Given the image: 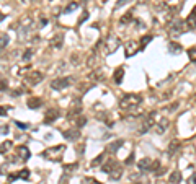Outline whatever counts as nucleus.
<instances>
[{"label":"nucleus","instance_id":"nucleus-20","mask_svg":"<svg viewBox=\"0 0 196 184\" xmlns=\"http://www.w3.org/2000/svg\"><path fill=\"white\" fill-rule=\"evenodd\" d=\"M10 148H12V142H10V140L0 143V153H5V151H8Z\"/></svg>","mask_w":196,"mask_h":184},{"label":"nucleus","instance_id":"nucleus-8","mask_svg":"<svg viewBox=\"0 0 196 184\" xmlns=\"http://www.w3.org/2000/svg\"><path fill=\"white\" fill-rule=\"evenodd\" d=\"M59 109H56V108H52V109H47L46 116H44V124H52L56 121V119H59Z\"/></svg>","mask_w":196,"mask_h":184},{"label":"nucleus","instance_id":"nucleus-39","mask_svg":"<svg viewBox=\"0 0 196 184\" xmlns=\"http://www.w3.org/2000/svg\"><path fill=\"white\" fill-rule=\"evenodd\" d=\"M7 114V109L5 108H0V116H5Z\"/></svg>","mask_w":196,"mask_h":184},{"label":"nucleus","instance_id":"nucleus-30","mask_svg":"<svg viewBox=\"0 0 196 184\" xmlns=\"http://www.w3.org/2000/svg\"><path fill=\"white\" fill-rule=\"evenodd\" d=\"M7 90V80L0 78V91H5Z\"/></svg>","mask_w":196,"mask_h":184},{"label":"nucleus","instance_id":"nucleus-35","mask_svg":"<svg viewBox=\"0 0 196 184\" xmlns=\"http://www.w3.org/2000/svg\"><path fill=\"white\" fill-rule=\"evenodd\" d=\"M67 181H69V178H67V176L64 174L62 178H61V181H59V183H61V184H67Z\"/></svg>","mask_w":196,"mask_h":184},{"label":"nucleus","instance_id":"nucleus-6","mask_svg":"<svg viewBox=\"0 0 196 184\" xmlns=\"http://www.w3.org/2000/svg\"><path fill=\"white\" fill-rule=\"evenodd\" d=\"M141 49V46L137 44V41H126L124 42V51L128 57H133L134 54H137V51Z\"/></svg>","mask_w":196,"mask_h":184},{"label":"nucleus","instance_id":"nucleus-27","mask_svg":"<svg viewBox=\"0 0 196 184\" xmlns=\"http://www.w3.org/2000/svg\"><path fill=\"white\" fill-rule=\"evenodd\" d=\"M188 57L191 59L193 62H196V47H191V49L188 51Z\"/></svg>","mask_w":196,"mask_h":184},{"label":"nucleus","instance_id":"nucleus-37","mask_svg":"<svg viewBox=\"0 0 196 184\" xmlns=\"http://www.w3.org/2000/svg\"><path fill=\"white\" fill-rule=\"evenodd\" d=\"M15 124H17V126L20 127V129H26V127H28V126H26V124H23V122H18V121H17V122H15Z\"/></svg>","mask_w":196,"mask_h":184},{"label":"nucleus","instance_id":"nucleus-13","mask_svg":"<svg viewBox=\"0 0 196 184\" xmlns=\"http://www.w3.org/2000/svg\"><path fill=\"white\" fill-rule=\"evenodd\" d=\"M18 155H20V158L21 160H28L29 156H31V153H29V148L26 147V145H20V147H18Z\"/></svg>","mask_w":196,"mask_h":184},{"label":"nucleus","instance_id":"nucleus-23","mask_svg":"<svg viewBox=\"0 0 196 184\" xmlns=\"http://www.w3.org/2000/svg\"><path fill=\"white\" fill-rule=\"evenodd\" d=\"M8 36L7 34H3V36H0V49H3V47H7L8 46Z\"/></svg>","mask_w":196,"mask_h":184},{"label":"nucleus","instance_id":"nucleus-25","mask_svg":"<svg viewBox=\"0 0 196 184\" xmlns=\"http://www.w3.org/2000/svg\"><path fill=\"white\" fill-rule=\"evenodd\" d=\"M103 160H105V153H101V155H98L95 160H93L92 165H93V166H96V165H101V163H103Z\"/></svg>","mask_w":196,"mask_h":184},{"label":"nucleus","instance_id":"nucleus-36","mask_svg":"<svg viewBox=\"0 0 196 184\" xmlns=\"http://www.w3.org/2000/svg\"><path fill=\"white\" fill-rule=\"evenodd\" d=\"M190 17H191V18H195V20H196V5H195V7H193L191 13H190Z\"/></svg>","mask_w":196,"mask_h":184},{"label":"nucleus","instance_id":"nucleus-42","mask_svg":"<svg viewBox=\"0 0 196 184\" xmlns=\"http://www.w3.org/2000/svg\"><path fill=\"white\" fill-rule=\"evenodd\" d=\"M21 2H23V3H29V2H31V0H21Z\"/></svg>","mask_w":196,"mask_h":184},{"label":"nucleus","instance_id":"nucleus-15","mask_svg":"<svg viewBox=\"0 0 196 184\" xmlns=\"http://www.w3.org/2000/svg\"><path fill=\"white\" fill-rule=\"evenodd\" d=\"M41 104H43L41 98H29L28 99V108H29V109H38Z\"/></svg>","mask_w":196,"mask_h":184},{"label":"nucleus","instance_id":"nucleus-31","mask_svg":"<svg viewBox=\"0 0 196 184\" xmlns=\"http://www.w3.org/2000/svg\"><path fill=\"white\" fill-rule=\"evenodd\" d=\"M131 18H133V15L131 13H126V17L121 18V23H128V21H131Z\"/></svg>","mask_w":196,"mask_h":184},{"label":"nucleus","instance_id":"nucleus-34","mask_svg":"<svg viewBox=\"0 0 196 184\" xmlns=\"http://www.w3.org/2000/svg\"><path fill=\"white\" fill-rule=\"evenodd\" d=\"M188 184H196V174H193L191 178H188Z\"/></svg>","mask_w":196,"mask_h":184},{"label":"nucleus","instance_id":"nucleus-17","mask_svg":"<svg viewBox=\"0 0 196 184\" xmlns=\"http://www.w3.org/2000/svg\"><path fill=\"white\" fill-rule=\"evenodd\" d=\"M180 181H181V173H180V171H173L170 174V183L172 184H178Z\"/></svg>","mask_w":196,"mask_h":184},{"label":"nucleus","instance_id":"nucleus-22","mask_svg":"<svg viewBox=\"0 0 196 184\" xmlns=\"http://www.w3.org/2000/svg\"><path fill=\"white\" fill-rule=\"evenodd\" d=\"M150 41H152V36H150V34H146V36L141 39V49H144V47H146Z\"/></svg>","mask_w":196,"mask_h":184},{"label":"nucleus","instance_id":"nucleus-10","mask_svg":"<svg viewBox=\"0 0 196 184\" xmlns=\"http://www.w3.org/2000/svg\"><path fill=\"white\" fill-rule=\"evenodd\" d=\"M152 160L150 158H142V160H139L137 161V168L141 169V171H150L152 169Z\"/></svg>","mask_w":196,"mask_h":184},{"label":"nucleus","instance_id":"nucleus-28","mask_svg":"<svg viewBox=\"0 0 196 184\" xmlns=\"http://www.w3.org/2000/svg\"><path fill=\"white\" fill-rule=\"evenodd\" d=\"M88 17H90V15H88V12L85 10V12L82 13V17H80V20H79V25H82V23H84L85 20H88Z\"/></svg>","mask_w":196,"mask_h":184},{"label":"nucleus","instance_id":"nucleus-21","mask_svg":"<svg viewBox=\"0 0 196 184\" xmlns=\"http://www.w3.org/2000/svg\"><path fill=\"white\" fill-rule=\"evenodd\" d=\"M168 51H170V52H180V51H181V46L172 41L170 44H168Z\"/></svg>","mask_w":196,"mask_h":184},{"label":"nucleus","instance_id":"nucleus-5","mask_svg":"<svg viewBox=\"0 0 196 184\" xmlns=\"http://www.w3.org/2000/svg\"><path fill=\"white\" fill-rule=\"evenodd\" d=\"M70 82H72L70 77L56 78V80H52V82H51V88H52V90H64V88H67V86L70 85Z\"/></svg>","mask_w":196,"mask_h":184},{"label":"nucleus","instance_id":"nucleus-41","mask_svg":"<svg viewBox=\"0 0 196 184\" xmlns=\"http://www.w3.org/2000/svg\"><path fill=\"white\" fill-rule=\"evenodd\" d=\"M3 20H5V15H3V13H0V23H2Z\"/></svg>","mask_w":196,"mask_h":184},{"label":"nucleus","instance_id":"nucleus-7","mask_svg":"<svg viewBox=\"0 0 196 184\" xmlns=\"http://www.w3.org/2000/svg\"><path fill=\"white\" fill-rule=\"evenodd\" d=\"M41 80H43V74H41V72H36V70H34V72H31V74L26 77V83H28V85H31V86H36L38 83L41 82Z\"/></svg>","mask_w":196,"mask_h":184},{"label":"nucleus","instance_id":"nucleus-29","mask_svg":"<svg viewBox=\"0 0 196 184\" xmlns=\"http://www.w3.org/2000/svg\"><path fill=\"white\" fill-rule=\"evenodd\" d=\"M31 56H33V51L28 49V51L25 52V56H23V60H29V59H31Z\"/></svg>","mask_w":196,"mask_h":184},{"label":"nucleus","instance_id":"nucleus-33","mask_svg":"<svg viewBox=\"0 0 196 184\" xmlns=\"http://www.w3.org/2000/svg\"><path fill=\"white\" fill-rule=\"evenodd\" d=\"M84 124H87V119H85V117H80V121H77V126H79V127H82Z\"/></svg>","mask_w":196,"mask_h":184},{"label":"nucleus","instance_id":"nucleus-3","mask_svg":"<svg viewBox=\"0 0 196 184\" xmlns=\"http://www.w3.org/2000/svg\"><path fill=\"white\" fill-rule=\"evenodd\" d=\"M119 39H118L116 36H110L108 39H106V42H105V56H110V54H113V52H116V49L119 47Z\"/></svg>","mask_w":196,"mask_h":184},{"label":"nucleus","instance_id":"nucleus-26","mask_svg":"<svg viewBox=\"0 0 196 184\" xmlns=\"http://www.w3.org/2000/svg\"><path fill=\"white\" fill-rule=\"evenodd\" d=\"M18 176H20L21 179H28V178H29V169H26V168H25V169H21V171L18 173Z\"/></svg>","mask_w":196,"mask_h":184},{"label":"nucleus","instance_id":"nucleus-9","mask_svg":"<svg viewBox=\"0 0 196 184\" xmlns=\"http://www.w3.org/2000/svg\"><path fill=\"white\" fill-rule=\"evenodd\" d=\"M167 129H168V119H165V117H160L154 126V131L157 132V134H163Z\"/></svg>","mask_w":196,"mask_h":184},{"label":"nucleus","instance_id":"nucleus-40","mask_svg":"<svg viewBox=\"0 0 196 184\" xmlns=\"http://www.w3.org/2000/svg\"><path fill=\"white\" fill-rule=\"evenodd\" d=\"M133 158H134V156H133V155H131V156H129V158L126 160V165H131V163H133Z\"/></svg>","mask_w":196,"mask_h":184},{"label":"nucleus","instance_id":"nucleus-24","mask_svg":"<svg viewBox=\"0 0 196 184\" xmlns=\"http://www.w3.org/2000/svg\"><path fill=\"white\" fill-rule=\"evenodd\" d=\"M77 7H79V3H77V2H72V3H69L66 7V10H64V13H69V12H74L75 8H77Z\"/></svg>","mask_w":196,"mask_h":184},{"label":"nucleus","instance_id":"nucleus-14","mask_svg":"<svg viewBox=\"0 0 196 184\" xmlns=\"http://www.w3.org/2000/svg\"><path fill=\"white\" fill-rule=\"evenodd\" d=\"M62 135L66 137L67 140H77L80 137V132L77 131V129H74V131H66V132H62Z\"/></svg>","mask_w":196,"mask_h":184},{"label":"nucleus","instance_id":"nucleus-2","mask_svg":"<svg viewBox=\"0 0 196 184\" xmlns=\"http://www.w3.org/2000/svg\"><path fill=\"white\" fill-rule=\"evenodd\" d=\"M64 150H66V147H64V145L51 147V148H46V150L43 151V156H44L46 160H51V161H59Z\"/></svg>","mask_w":196,"mask_h":184},{"label":"nucleus","instance_id":"nucleus-12","mask_svg":"<svg viewBox=\"0 0 196 184\" xmlns=\"http://www.w3.org/2000/svg\"><path fill=\"white\" fill-rule=\"evenodd\" d=\"M121 174H123V168L119 166V165H116V166L111 169V173H110V178H111L113 181H118L121 178Z\"/></svg>","mask_w":196,"mask_h":184},{"label":"nucleus","instance_id":"nucleus-4","mask_svg":"<svg viewBox=\"0 0 196 184\" xmlns=\"http://www.w3.org/2000/svg\"><path fill=\"white\" fill-rule=\"evenodd\" d=\"M168 31H170V36L172 37H176V36H180V34L185 31V21L183 20H173L172 21V25H170V28H168Z\"/></svg>","mask_w":196,"mask_h":184},{"label":"nucleus","instance_id":"nucleus-1","mask_svg":"<svg viewBox=\"0 0 196 184\" xmlns=\"http://www.w3.org/2000/svg\"><path fill=\"white\" fill-rule=\"evenodd\" d=\"M142 98L139 96V94H134V93H128L124 94V98L119 101V106L123 108V109L129 111V112H133V114H136L139 109V104H141Z\"/></svg>","mask_w":196,"mask_h":184},{"label":"nucleus","instance_id":"nucleus-16","mask_svg":"<svg viewBox=\"0 0 196 184\" xmlns=\"http://www.w3.org/2000/svg\"><path fill=\"white\" fill-rule=\"evenodd\" d=\"M123 145V140H116V142H111L108 145V150L111 151V153H114V151H118L119 150V147Z\"/></svg>","mask_w":196,"mask_h":184},{"label":"nucleus","instance_id":"nucleus-38","mask_svg":"<svg viewBox=\"0 0 196 184\" xmlns=\"http://www.w3.org/2000/svg\"><path fill=\"white\" fill-rule=\"evenodd\" d=\"M2 134H8V127H7V126L2 127Z\"/></svg>","mask_w":196,"mask_h":184},{"label":"nucleus","instance_id":"nucleus-11","mask_svg":"<svg viewBox=\"0 0 196 184\" xmlns=\"http://www.w3.org/2000/svg\"><path fill=\"white\" fill-rule=\"evenodd\" d=\"M123 77H124V67H119V69L114 70V74H113V80H114L116 85H119V83L123 82Z\"/></svg>","mask_w":196,"mask_h":184},{"label":"nucleus","instance_id":"nucleus-18","mask_svg":"<svg viewBox=\"0 0 196 184\" xmlns=\"http://www.w3.org/2000/svg\"><path fill=\"white\" fill-rule=\"evenodd\" d=\"M180 148V142L178 140H173V142H170V147H168V153L170 155H175V151Z\"/></svg>","mask_w":196,"mask_h":184},{"label":"nucleus","instance_id":"nucleus-32","mask_svg":"<svg viewBox=\"0 0 196 184\" xmlns=\"http://www.w3.org/2000/svg\"><path fill=\"white\" fill-rule=\"evenodd\" d=\"M131 0H118V3H116V8H119V7H123V5L126 3H129Z\"/></svg>","mask_w":196,"mask_h":184},{"label":"nucleus","instance_id":"nucleus-19","mask_svg":"<svg viewBox=\"0 0 196 184\" xmlns=\"http://www.w3.org/2000/svg\"><path fill=\"white\" fill-rule=\"evenodd\" d=\"M51 46H52V47H62V34H61V36H54V37H52Z\"/></svg>","mask_w":196,"mask_h":184}]
</instances>
